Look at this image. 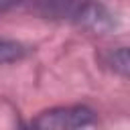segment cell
Instances as JSON below:
<instances>
[{"mask_svg": "<svg viewBox=\"0 0 130 130\" xmlns=\"http://www.w3.org/2000/svg\"><path fill=\"white\" fill-rule=\"evenodd\" d=\"M98 124V116L89 106L73 104V106H57L51 110L41 112L37 118L30 120L35 128H49V130H71V128H87Z\"/></svg>", "mask_w": 130, "mask_h": 130, "instance_id": "6da1fadb", "label": "cell"}, {"mask_svg": "<svg viewBox=\"0 0 130 130\" xmlns=\"http://www.w3.org/2000/svg\"><path fill=\"white\" fill-rule=\"evenodd\" d=\"M95 0H37V10L45 18L83 22Z\"/></svg>", "mask_w": 130, "mask_h": 130, "instance_id": "7a4b0ae2", "label": "cell"}, {"mask_svg": "<svg viewBox=\"0 0 130 130\" xmlns=\"http://www.w3.org/2000/svg\"><path fill=\"white\" fill-rule=\"evenodd\" d=\"M28 55V47L22 45L16 39H6L0 37V65H8V63H18Z\"/></svg>", "mask_w": 130, "mask_h": 130, "instance_id": "3957f363", "label": "cell"}, {"mask_svg": "<svg viewBox=\"0 0 130 130\" xmlns=\"http://www.w3.org/2000/svg\"><path fill=\"white\" fill-rule=\"evenodd\" d=\"M102 63L110 71L126 77L128 75V51H126V47H112V49H108L102 55Z\"/></svg>", "mask_w": 130, "mask_h": 130, "instance_id": "277c9868", "label": "cell"}, {"mask_svg": "<svg viewBox=\"0 0 130 130\" xmlns=\"http://www.w3.org/2000/svg\"><path fill=\"white\" fill-rule=\"evenodd\" d=\"M20 2H22V0H0V14L10 12V10H12V8H16Z\"/></svg>", "mask_w": 130, "mask_h": 130, "instance_id": "5b68a950", "label": "cell"}]
</instances>
